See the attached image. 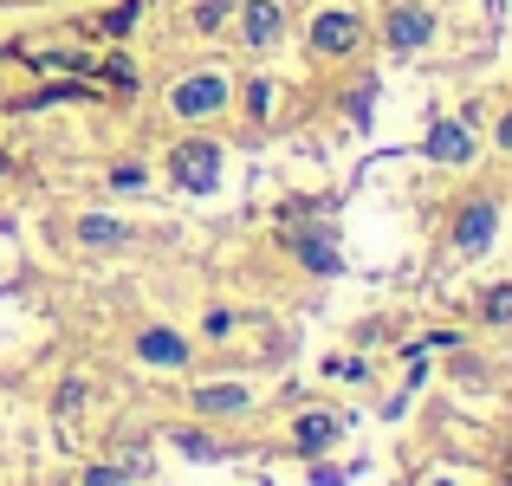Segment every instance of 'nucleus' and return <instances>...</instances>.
Segmentation results:
<instances>
[{
    "label": "nucleus",
    "mask_w": 512,
    "mask_h": 486,
    "mask_svg": "<svg viewBox=\"0 0 512 486\" xmlns=\"http://www.w3.org/2000/svg\"><path fill=\"white\" fill-rule=\"evenodd\" d=\"M85 486H130V474H117V467H98V474H85Z\"/></svg>",
    "instance_id": "f3484780"
},
{
    "label": "nucleus",
    "mask_w": 512,
    "mask_h": 486,
    "mask_svg": "<svg viewBox=\"0 0 512 486\" xmlns=\"http://www.w3.org/2000/svg\"><path fill=\"white\" fill-rule=\"evenodd\" d=\"M299 253H305V266H318V273H338V253H331V240H325V234L299 240Z\"/></svg>",
    "instance_id": "f8f14e48"
},
{
    "label": "nucleus",
    "mask_w": 512,
    "mask_h": 486,
    "mask_svg": "<svg viewBox=\"0 0 512 486\" xmlns=\"http://www.w3.org/2000/svg\"><path fill=\"white\" fill-rule=\"evenodd\" d=\"M111 182H117V188H143V169H137V162H124V169H117Z\"/></svg>",
    "instance_id": "a211bd4d"
},
{
    "label": "nucleus",
    "mask_w": 512,
    "mask_h": 486,
    "mask_svg": "<svg viewBox=\"0 0 512 486\" xmlns=\"http://www.w3.org/2000/svg\"><path fill=\"white\" fill-rule=\"evenodd\" d=\"M441 486H448V480H441Z\"/></svg>",
    "instance_id": "5701e85b"
},
{
    "label": "nucleus",
    "mask_w": 512,
    "mask_h": 486,
    "mask_svg": "<svg viewBox=\"0 0 512 486\" xmlns=\"http://www.w3.org/2000/svg\"><path fill=\"white\" fill-rule=\"evenodd\" d=\"M247 111H253V117L273 111V85H253V91H247Z\"/></svg>",
    "instance_id": "dca6fc26"
},
{
    "label": "nucleus",
    "mask_w": 512,
    "mask_h": 486,
    "mask_svg": "<svg viewBox=\"0 0 512 486\" xmlns=\"http://www.w3.org/2000/svg\"><path fill=\"white\" fill-rule=\"evenodd\" d=\"M247 389H240V383H214V389H201V396H195V409L201 415H240V409H247Z\"/></svg>",
    "instance_id": "1a4fd4ad"
},
{
    "label": "nucleus",
    "mask_w": 512,
    "mask_h": 486,
    "mask_svg": "<svg viewBox=\"0 0 512 486\" xmlns=\"http://www.w3.org/2000/svg\"><path fill=\"white\" fill-rule=\"evenodd\" d=\"M137 13H143V0H124V7H111L104 33H130V26H137Z\"/></svg>",
    "instance_id": "4468645a"
},
{
    "label": "nucleus",
    "mask_w": 512,
    "mask_h": 486,
    "mask_svg": "<svg viewBox=\"0 0 512 486\" xmlns=\"http://www.w3.org/2000/svg\"><path fill=\"white\" fill-rule=\"evenodd\" d=\"M493 240V201H467L461 221H454V247L461 253H480Z\"/></svg>",
    "instance_id": "39448f33"
},
{
    "label": "nucleus",
    "mask_w": 512,
    "mask_h": 486,
    "mask_svg": "<svg viewBox=\"0 0 512 486\" xmlns=\"http://www.w3.org/2000/svg\"><path fill=\"white\" fill-rule=\"evenodd\" d=\"M331 435H338V422H331V415H305V422H299V448L305 454L331 448Z\"/></svg>",
    "instance_id": "9b49d317"
},
{
    "label": "nucleus",
    "mask_w": 512,
    "mask_h": 486,
    "mask_svg": "<svg viewBox=\"0 0 512 486\" xmlns=\"http://www.w3.org/2000/svg\"><path fill=\"white\" fill-rule=\"evenodd\" d=\"M279 0H247V7H240V33H247V46H273L279 39Z\"/></svg>",
    "instance_id": "423d86ee"
},
{
    "label": "nucleus",
    "mask_w": 512,
    "mask_h": 486,
    "mask_svg": "<svg viewBox=\"0 0 512 486\" xmlns=\"http://www.w3.org/2000/svg\"><path fill=\"white\" fill-rule=\"evenodd\" d=\"M487 318H493V324L512 318V286H493V292H487Z\"/></svg>",
    "instance_id": "2eb2a0df"
},
{
    "label": "nucleus",
    "mask_w": 512,
    "mask_h": 486,
    "mask_svg": "<svg viewBox=\"0 0 512 486\" xmlns=\"http://www.w3.org/2000/svg\"><path fill=\"white\" fill-rule=\"evenodd\" d=\"M428 156H435V162H467V156H474L467 124H435V130H428Z\"/></svg>",
    "instance_id": "0eeeda50"
},
{
    "label": "nucleus",
    "mask_w": 512,
    "mask_h": 486,
    "mask_svg": "<svg viewBox=\"0 0 512 486\" xmlns=\"http://www.w3.org/2000/svg\"><path fill=\"white\" fill-rule=\"evenodd\" d=\"M0 59H7V46H0Z\"/></svg>",
    "instance_id": "412c9836"
},
{
    "label": "nucleus",
    "mask_w": 512,
    "mask_h": 486,
    "mask_svg": "<svg viewBox=\"0 0 512 486\" xmlns=\"http://www.w3.org/2000/svg\"><path fill=\"white\" fill-rule=\"evenodd\" d=\"M78 240H85V247H124V227L117 221H104V214H85V221H78Z\"/></svg>",
    "instance_id": "9d476101"
},
{
    "label": "nucleus",
    "mask_w": 512,
    "mask_h": 486,
    "mask_svg": "<svg viewBox=\"0 0 512 486\" xmlns=\"http://www.w3.org/2000/svg\"><path fill=\"white\" fill-rule=\"evenodd\" d=\"M305 39H312V52L338 59V52H357V39H363V20H357L350 7H325V13L312 20V33H305Z\"/></svg>",
    "instance_id": "f03ea898"
},
{
    "label": "nucleus",
    "mask_w": 512,
    "mask_h": 486,
    "mask_svg": "<svg viewBox=\"0 0 512 486\" xmlns=\"http://www.w3.org/2000/svg\"><path fill=\"white\" fill-rule=\"evenodd\" d=\"M0 169H7V156H0Z\"/></svg>",
    "instance_id": "4be33fe9"
},
{
    "label": "nucleus",
    "mask_w": 512,
    "mask_h": 486,
    "mask_svg": "<svg viewBox=\"0 0 512 486\" xmlns=\"http://www.w3.org/2000/svg\"><path fill=\"white\" fill-rule=\"evenodd\" d=\"M428 33H435L428 7H396V13H389V46H396V52H415V46H428Z\"/></svg>",
    "instance_id": "20e7f679"
},
{
    "label": "nucleus",
    "mask_w": 512,
    "mask_h": 486,
    "mask_svg": "<svg viewBox=\"0 0 512 486\" xmlns=\"http://www.w3.org/2000/svg\"><path fill=\"white\" fill-rule=\"evenodd\" d=\"M137 350H143V363H163V370L188 363V344H182L175 331H143V337H137Z\"/></svg>",
    "instance_id": "6e6552de"
},
{
    "label": "nucleus",
    "mask_w": 512,
    "mask_h": 486,
    "mask_svg": "<svg viewBox=\"0 0 512 486\" xmlns=\"http://www.w3.org/2000/svg\"><path fill=\"white\" fill-rule=\"evenodd\" d=\"M169 169H175V182H182L188 195H208V188L221 182V143H182Z\"/></svg>",
    "instance_id": "f257e3e1"
},
{
    "label": "nucleus",
    "mask_w": 512,
    "mask_h": 486,
    "mask_svg": "<svg viewBox=\"0 0 512 486\" xmlns=\"http://www.w3.org/2000/svg\"><path fill=\"white\" fill-rule=\"evenodd\" d=\"M500 150H512V111L500 117Z\"/></svg>",
    "instance_id": "aec40b11"
},
{
    "label": "nucleus",
    "mask_w": 512,
    "mask_h": 486,
    "mask_svg": "<svg viewBox=\"0 0 512 486\" xmlns=\"http://www.w3.org/2000/svg\"><path fill=\"white\" fill-rule=\"evenodd\" d=\"M182 448L195 454V461H208V454H214V441H208V435H182Z\"/></svg>",
    "instance_id": "6ab92c4d"
},
{
    "label": "nucleus",
    "mask_w": 512,
    "mask_h": 486,
    "mask_svg": "<svg viewBox=\"0 0 512 486\" xmlns=\"http://www.w3.org/2000/svg\"><path fill=\"white\" fill-rule=\"evenodd\" d=\"M175 117H214L227 104V78L221 72H201V78H182V85L169 91Z\"/></svg>",
    "instance_id": "7ed1b4c3"
},
{
    "label": "nucleus",
    "mask_w": 512,
    "mask_h": 486,
    "mask_svg": "<svg viewBox=\"0 0 512 486\" xmlns=\"http://www.w3.org/2000/svg\"><path fill=\"white\" fill-rule=\"evenodd\" d=\"M227 13H234V0H201V7H195V26H201V33H214Z\"/></svg>",
    "instance_id": "ddd939ff"
}]
</instances>
